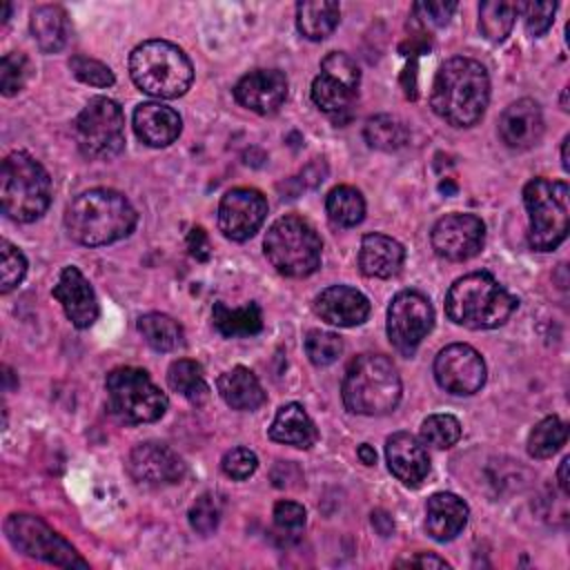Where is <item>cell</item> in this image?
<instances>
[{
	"instance_id": "1",
	"label": "cell",
	"mask_w": 570,
	"mask_h": 570,
	"mask_svg": "<svg viewBox=\"0 0 570 570\" xmlns=\"http://www.w3.org/2000/svg\"><path fill=\"white\" fill-rule=\"evenodd\" d=\"M488 100L490 78L481 62L456 56L439 67L430 94V105L439 118L452 127H472L481 120Z\"/></svg>"
},
{
	"instance_id": "2",
	"label": "cell",
	"mask_w": 570,
	"mask_h": 570,
	"mask_svg": "<svg viewBox=\"0 0 570 570\" xmlns=\"http://www.w3.org/2000/svg\"><path fill=\"white\" fill-rule=\"evenodd\" d=\"M138 214L134 205L116 189L96 187L76 196L65 212L67 234L87 247L109 245L129 236Z\"/></svg>"
},
{
	"instance_id": "3",
	"label": "cell",
	"mask_w": 570,
	"mask_h": 570,
	"mask_svg": "<svg viewBox=\"0 0 570 570\" xmlns=\"http://www.w3.org/2000/svg\"><path fill=\"white\" fill-rule=\"evenodd\" d=\"M519 301L492 274L472 272L456 278L445 294V314L468 330H492L503 325Z\"/></svg>"
},
{
	"instance_id": "4",
	"label": "cell",
	"mask_w": 570,
	"mask_h": 570,
	"mask_svg": "<svg viewBox=\"0 0 570 570\" xmlns=\"http://www.w3.org/2000/svg\"><path fill=\"white\" fill-rule=\"evenodd\" d=\"M341 392L345 407L354 414H387L401 401V376L387 356L361 354L347 365Z\"/></svg>"
},
{
	"instance_id": "5",
	"label": "cell",
	"mask_w": 570,
	"mask_h": 570,
	"mask_svg": "<svg viewBox=\"0 0 570 570\" xmlns=\"http://www.w3.org/2000/svg\"><path fill=\"white\" fill-rule=\"evenodd\" d=\"M129 76L149 96L178 98L189 89L194 67L187 53L174 42L145 40L129 56Z\"/></svg>"
},
{
	"instance_id": "6",
	"label": "cell",
	"mask_w": 570,
	"mask_h": 570,
	"mask_svg": "<svg viewBox=\"0 0 570 570\" xmlns=\"http://www.w3.org/2000/svg\"><path fill=\"white\" fill-rule=\"evenodd\" d=\"M0 200L7 218L31 223L51 203V178L47 169L27 151H13L2 160Z\"/></svg>"
},
{
	"instance_id": "7",
	"label": "cell",
	"mask_w": 570,
	"mask_h": 570,
	"mask_svg": "<svg viewBox=\"0 0 570 570\" xmlns=\"http://www.w3.org/2000/svg\"><path fill=\"white\" fill-rule=\"evenodd\" d=\"M523 205L528 212V243L537 252L557 249L570 225V189L566 180L532 178L523 187Z\"/></svg>"
},
{
	"instance_id": "8",
	"label": "cell",
	"mask_w": 570,
	"mask_h": 570,
	"mask_svg": "<svg viewBox=\"0 0 570 570\" xmlns=\"http://www.w3.org/2000/svg\"><path fill=\"white\" fill-rule=\"evenodd\" d=\"M272 267L289 278H305L321 267L323 243L314 225L301 216H283L272 223L263 240Z\"/></svg>"
},
{
	"instance_id": "9",
	"label": "cell",
	"mask_w": 570,
	"mask_h": 570,
	"mask_svg": "<svg viewBox=\"0 0 570 570\" xmlns=\"http://www.w3.org/2000/svg\"><path fill=\"white\" fill-rule=\"evenodd\" d=\"M109 412L129 425L158 421L167 410L165 392L140 367H114L105 379Z\"/></svg>"
},
{
	"instance_id": "10",
	"label": "cell",
	"mask_w": 570,
	"mask_h": 570,
	"mask_svg": "<svg viewBox=\"0 0 570 570\" xmlns=\"http://www.w3.org/2000/svg\"><path fill=\"white\" fill-rule=\"evenodd\" d=\"M73 136L82 156L109 160L125 149V116L116 100L91 98L73 122Z\"/></svg>"
},
{
	"instance_id": "11",
	"label": "cell",
	"mask_w": 570,
	"mask_h": 570,
	"mask_svg": "<svg viewBox=\"0 0 570 570\" xmlns=\"http://www.w3.org/2000/svg\"><path fill=\"white\" fill-rule=\"evenodd\" d=\"M4 534L18 552L31 559H40L60 568H89L76 548L53 528H49L40 517L13 512L4 521Z\"/></svg>"
},
{
	"instance_id": "12",
	"label": "cell",
	"mask_w": 570,
	"mask_h": 570,
	"mask_svg": "<svg viewBox=\"0 0 570 570\" xmlns=\"http://www.w3.org/2000/svg\"><path fill=\"white\" fill-rule=\"evenodd\" d=\"M434 325V309L421 292H399L387 307V338L403 356H412Z\"/></svg>"
},
{
	"instance_id": "13",
	"label": "cell",
	"mask_w": 570,
	"mask_h": 570,
	"mask_svg": "<svg viewBox=\"0 0 570 570\" xmlns=\"http://www.w3.org/2000/svg\"><path fill=\"white\" fill-rule=\"evenodd\" d=\"M361 85L358 65L341 51H332L321 60V73L312 82V100L325 114L345 111Z\"/></svg>"
},
{
	"instance_id": "14",
	"label": "cell",
	"mask_w": 570,
	"mask_h": 570,
	"mask_svg": "<svg viewBox=\"0 0 570 570\" xmlns=\"http://www.w3.org/2000/svg\"><path fill=\"white\" fill-rule=\"evenodd\" d=\"M434 379L445 392L468 396L483 387L485 363L474 347L465 343H452L436 354Z\"/></svg>"
},
{
	"instance_id": "15",
	"label": "cell",
	"mask_w": 570,
	"mask_h": 570,
	"mask_svg": "<svg viewBox=\"0 0 570 570\" xmlns=\"http://www.w3.org/2000/svg\"><path fill=\"white\" fill-rule=\"evenodd\" d=\"M430 240L439 256L468 261L483 249L485 225L474 214H448L434 223Z\"/></svg>"
},
{
	"instance_id": "16",
	"label": "cell",
	"mask_w": 570,
	"mask_h": 570,
	"mask_svg": "<svg viewBox=\"0 0 570 570\" xmlns=\"http://www.w3.org/2000/svg\"><path fill=\"white\" fill-rule=\"evenodd\" d=\"M267 216V200L254 187L229 189L218 205V227L229 240H247Z\"/></svg>"
},
{
	"instance_id": "17",
	"label": "cell",
	"mask_w": 570,
	"mask_h": 570,
	"mask_svg": "<svg viewBox=\"0 0 570 570\" xmlns=\"http://www.w3.org/2000/svg\"><path fill=\"white\" fill-rule=\"evenodd\" d=\"M129 474L145 485H169L185 476L183 459L165 443L145 441L129 454Z\"/></svg>"
},
{
	"instance_id": "18",
	"label": "cell",
	"mask_w": 570,
	"mask_h": 570,
	"mask_svg": "<svg viewBox=\"0 0 570 570\" xmlns=\"http://www.w3.org/2000/svg\"><path fill=\"white\" fill-rule=\"evenodd\" d=\"M51 294L62 305L65 316L71 321L73 327L87 330L96 323V318H98L96 292L76 265H67L60 272L58 283L53 285Z\"/></svg>"
},
{
	"instance_id": "19",
	"label": "cell",
	"mask_w": 570,
	"mask_h": 570,
	"mask_svg": "<svg viewBox=\"0 0 570 570\" xmlns=\"http://www.w3.org/2000/svg\"><path fill=\"white\" fill-rule=\"evenodd\" d=\"M234 98L261 116L274 114L287 98V78L278 69H254L236 82Z\"/></svg>"
},
{
	"instance_id": "20",
	"label": "cell",
	"mask_w": 570,
	"mask_h": 570,
	"mask_svg": "<svg viewBox=\"0 0 570 570\" xmlns=\"http://www.w3.org/2000/svg\"><path fill=\"white\" fill-rule=\"evenodd\" d=\"M499 136L510 149H530L543 136V114L537 100L521 98L508 105L499 118Z\"/></svg>"
},
{
	"instance_id": "21",
	"label": "cell",
	"mask_w": 570,
	"mask_h": 570,
	"mask_svg": "<svg viewBox=\"0 0 570 570\" xmlns=\"http://www.w3.org/2000/svg\"><path fill=\"white\" fill-rule=\"evenodd\" d=\"M385 456L390 472L410 488H419L430 472L428 450L410 432H394L392 436H387Z\"/></svg>"
},
{
	"instance_id": "22",
	"label": "cell",
	"mask_w": 570,
	"mask_h": 570,
	"mask_svg": "<svg viewBox=\"0 0 570 570\" xmlns=\"http://www.w3.org/2000/svg\"><path fill=\"white\" fill-rule=\"evenodd\" d=\"M314 312L330 325L354 327L370 314V301L356 287L332 285L314 298Z\"/></svg>"
},
{
	"instance_id": "23",
	"label": "cell",
	"mask_w": 570,
	"mask_h": 570,
	"mask_svg": "<svg viewBox=\"0 0 570 570\" xmlns=\"http://www.w3.org/2000/svg\"><path fill=\"white\" fill-rule=\"evenodd\" d=\"M134 131L149 147L171 145L183 129L178 111L160 102H142L134 109Z\"/></svg>"
},
{
	"instance_id": "24",
	"label": "cell",
	"mask_w": 570,
	"mask_h": 570,
	"mask_svg": "<svg viewBox=\"0 0 570 570\" xmlns=\"http://www.w3.org/2000/svg\"><path fill=\"white\" fill-rule=\"evenodd\" d=\"M405 249L385 234H365L358 249V267L370 278H392L401 272Z\"/></svg>"
},
{
	"instance_id": "25",
	"label": "cell",
	"mask_w": 570,
	"mask_h": 570,
	"mask_svg": "<svg viewBox=\"0 0 570 570\" xmlns=\"http://www.w3.org/2000/svg\"><path fill=\"white\" fill-rule=\"evenodd\" d=\"M468 523V505L452 492H436L425 503V530L434 541H452Z\"/></svg>"
},
{
	"instance_id": "26",
	"label": "cell",
	"mask_w": 570,
	"mask_h": 570,
	"mask_svg": "<svg viewBox=\"0 0 570 570\" xmlns=\"http://www.w3.org/2000/svg\"><path fill=\"white\" fill-rule=\"evenodd\" d=\"M267 434L276 443H285L301 450L312 448L318 439V430L301 403H285L276 412Z\"/></svg>"
},
{
	"instance_id": "27",
	"label": "cell",
	"mask_w": 570,
	"mask_h": 570,
	"mask_svg": "<svg viewBox=\"0 0 570 570\" xmlns=\"http://www.w3.org/2000/svg\"><path fill=\"white\" fill-rule=\"evenodd\" d=\"M218 394L220 399L232 407V410H256L265 403L267 394L261 385V381L256 379V374L243 365L232 367L229 372L218 376Z\"/></svg>"
},
{
	"instance_id": "28",
	"label": "cell",
	"mask_w": 570,
	"mask_h": 570,
	"mask_svg": "<svg viewBox=\"0 0 570 570\" xmlns=\"http://www.w3.org/2000/svg\"><path fill=\"white\" fill-rule=\"evenodd\" d=\"M29 29L31 36L36 40V45L45 51V53H56L60 51L69 36H71V27H69V18L67 11L58 4H42L36 7L31 11V20H29Z\"/></svg>"
},
{
	"instance_id": "29",
	"label": "cell",
	"mask_w": 570,
	"mask_h": 570,
	"mask_svg": "<svg viewBox=\"0 0 570 570\" xmlns=\"http://www.w3.org/2000/svg\"><path fill=\"white\" fill-rule=\"evenodd\" d=\"M341 18L338 2L332 0H305L296 4V27L307 40L327 38Z\"/></svg>"
},
{
	"instance_id": "30",
	"label": "cell",
	"mask_w": 570,
	"mask_h": 570,
	"mask_svg": "<svg viewBox=\"0 0 570 570\" xmlns=\"http://www.w3.org/2000/svg\"><path fill=\"white\" fill-rule=\"evenodd\" d=\"M212 321L214 327L227 338L254 336L263 330V312L256 303L245 307H227L223 301H218L212 307Z\"/></svg>"
},
{
	"instance_id": "31",
	"label": "cell",
	"mask_w": 570,
	"mask_h": 570,
	"mask_svg": "<svg viewBox=\"0 0 570 570\" xmlns=\"http://www.w3.org/2000/svg\"><path fill=\"white\" fill-rule=\"evenodd\" d=\"M167 383L174 392H178L194 405H203L209 399V385L205 381L203 367L191 358L174 361L167 370Z\"/></svg>"
},
{
	"instance_id": "32",
	"label": "cell",
	"mask_w": 570,
	"mask_h": 570,
	"mask_svg": "<svg viewBox=\"0 0 570 570\" xmlns=\"http://www.w3.org/2000/svg\"><path fill=\"white\" fill-rule=\"evenodd\" d=\"M363 136L372 149L381 151H396L410 140L407 125L390 114H376L367 118L363 127Z\"/></svg>"
},
{
	"instance_id": "33",
	"label": "cell",
	"mask_w": 570,
	"mask_h": 570,
	"mask_svg": "<svg viewBox=\"0 0 570 570\" xmlns=\"http://www.w3.org/2000/svg\"><path fill=\"white\" fill-rule=\"evenodd\" d=\"M138 332L145 343L158 352H171L183 345V327L167 314L151 312L138 318Z\"/></svg>"
},
{
	"instance_id": "34",
	"label": "cell",
	"mask_w": 570,
	"mask_h": 570,
	"mask_svg": "<svg viewBox=\"0 0 570 570\" xmlns=\"http://www.w3.org/2000/svg\"><path fill=\"white\" fill-rule=\"evenodd\" d=\"M325 209L332 223L341 227H354L365 216V200L356 187L338 185L325 198Z\"/></svg>"
},
{
	"instance_id": "35",
	"label": "cell",
	"mask_w": 570,
	"mask_h": 570,
	"mask_svg": "<svg viewBox=\"0 0 570 570\" xmlns=\"http://www.w3.org/2000/svg\"><path fill=\"white\" fill-rule=\"evenodd\" d=\"M519 13V2L488 0L479 7V29L490 42H501L514 27V18Z\"/></svg>"
},
{
	"instance_id": "36",
	"label": "cell",
	"mask_w": 570,
	"mask_h": 570,
	"mask_svg": "<svg viewBox=\"0 0 570 570\" xmlns=\"http://www.w3.org/2000/svg\"><path fill=\"white\" fill-rule=\"evenodd\" d=\"M568 439V425L559 416H546L528 436V452L534 459H548L561 450Z\"/></svg>"
},
{
	"instance_id": "37",
	"label": "cell",
	"mask_w": 570,
	"mask_h": 570,
	"mask_svg": "<svg viewBox=\"0 0 570 570\" xmlns=\"http://www.w3.org/2000/svg\"><path fill=\"white\" fill-rule=\"evenodd\" d=\"M461 439V423L452 414H432L421 423V441L425 445L448 450Z\"/></svg>"
},
{
	"instance_id": "38",
	"label": "cell",
	"mask_w": 570,
	"mask_h": 570,
	"mask_svg": "<svg viewBox=\"0 0 570 570\" xmlns=\"http://www.w3.org/2000/svg\"><path fill=\"white\" fill-rule=\"evenodd\" d=\"M343 352V343L334 332H325V330H309L305 334V354L307 358L318 365H332Z\"/></svg>"
},
{
	"instance_id": "39",
	"label": "cell",
	"mask_w": 570,
	"mask_h": 570,
	"mask_svg": "<svg viewBox=\"0 0 570 570\" xmlns=\"http://www.w3.org/2000/svg\"><path fill=\"white\" fill-rule=\"evenodd\" d=\"M27 274V258L24 254L11 245L7 238L0 240V292L7 294L20 285Z\"/></svg>"
},
{
	"instance_id": "40",
	"label": "cell",
	"mask_w": 570,
	"mask_h": 570,
	"mask_svg": "<svg viewBox=\"0 0 570 570\" xmlns=\"http://www.w3.org/2000/svg\"><path fill=\"white\" fill-rule=\"evenodd\" d=\"M29 60L20 51L4 53L0 60V89L4 96H16L29 78Z\"/></svg>"
},
{
	"instance_id": "41",
	"label": "cell",
	"mask_w": 570,
	"mask_h": 570,
	"mask_svg": "<svg viewBox=\"0 0 570 570\" xmlns=\"http://www.w3.org/2000/svg\"><path fill=\"white\" fill-rule=\"evenodd\" d=\"M69 69L80 82L91 85V87H111L116 82L114 71L107 65H102L100 60L87 58V56H73L69 60Z\"/></svg>"
},
{
	"instance_id": "42",
	"label": "cell",
	"mask_w": 570,
	"mask_h": 570,
	"mask_svg": "<svg viewBox=\"0 0 570 570\" xmlns=\"http://www.w3.org/2000/svg\"><path fill=\"white\" fill-rule=\"evenodd\" d=\"M218 521H220V505H218V499L212 494L198 497L189 508V525L198 534H212L218 528Z\"/></svg>"
},
{
	"instance_id": "43",
	"label": "cell",
	"mask_w": 570,
	"mask_h": 570,
	"mask_svg": "<svg viewBox=\"0 0 570 570\" xmlns=\"http://www.w3.org/2000/svg\"><path fill=\"white\" fill-rule=\"evenodd\" d=\"M519 11L523 16L528 33L539 38L552 27L557 2H519Z\"/></svg>"
},
{
	"instance_id": "44",
	"label": "cell",
	"mask_w": 570,
	"mask_h": 570,
	"mask_svg": "<svg viewBox=\"0 0 570 570\" xmlns=\"http://www.w3.org/2000/svg\"><path fill=\"white\" fill-rule=\"evenodd\" d=\"M220 468L229 479L245 481L256 472L258 459L249 448H234V450L225 452V456L220 461Z\"/></svg>"
},
{
	"instance_id": "45",
	"label": "cell",
	"mask_w": 570,
	"mask_h": 570,
	"mask_svg": "<svg viewBox=\"0 0 570 570\" xmlns=\"http://www.w3.org/2000/svg\"><path fill=\"white\" fill-rule=\"evenodd\" d=\"M305 508L296 501H278L274 505V523L281 532H298L305 525Z\"/></svg>"
},
{
	"instance_id": "46",
	"label": "cell",
	"mask_w": 570,
	"mask_h": 570,
	"mask_svg": "<svg viewBox=\"0 0 570 570\" xmlns=\"http://www.w3.org/2000/svg\"><path fill=\"white\" fill-rule=\"evenodd\" d=\"M454 11H456V2H445V0H425L414 4L416 18H421L425 24H432V27L448 24Z\"/></svg>"
},
{
	"instance_id": "47",
	"label": "cell",
	"mask_w": 570,
	"mask_h": 570,
	"mask_svg": "<svg viewBox=\"0 0 570 570\" xmlns=\"http://www.w3.org/2000/svg\"><path fill=\"white\" fill-rule=\"evenodd\" d=\"M187 249L196 261H207L212 254V245H209V236L203 227H191L187 234Z\"/></svg>"
},
{
	"instance_id": "48",
	"label": "cell",
	"mask_w": 570,
	"mask_h": 570,
	"mask_svg": "<svg viewBox=\"0 0 570 570\" xmlns=\"http://www.w3.org/2000/svg\"><path fill=\"white\" fill-rule=\"evenodd\" d=\"M399 566H414V568H448L450 563L436 554H428V552H421L416 557H412L410 561L405 563H399Z\"/></svg>"
},
{
	"instance_id": "49",
	"label": "cell",
	"mask_w": 570,
	"mask_h": 570,
	"mask_svg": "<svg viewBox=\"0 0 570 570\" xmlns=\"http://www.w3.org/2000/svg\"><path fill=\"white\" fill-rule=\"evenodd\" d=\"M372 525L376 528V532L381 537H390L392 530H394V521H392V517L385 510H374L372 512Z\"/></svg>"
},
{
	"instance_id": "50",
	"label": "cell",
	"mask_w": 570,
	"mask_h": 570,
	"mask_svg": "<svg viewBox=\"0 0 570 570\" xmlns=\"http://www.w3.org/2000/svg\"><path fill=\"white\" fill-rule=\"evenodd\" d=\"M568 465H570V459L563 456L561 463H559V470H557V481H559V488L563 494L570 492V485H568Z\"/></svg>"
},
{
	"instance_id": "51",
	"label": "cell",
	"mask_w": 570,
	"mask_h": 570,
	"mask_svg": "<svg viewBox=\"0 0 570 570\" xmlns=\"http://www.w3.org/2000/svg\"><path fill=\"white\" fill-rule=\"evenodd\" d=\"M356 454H358V459H361L365 465H374V463H376V452H374V448L367 445V443L358 445Z\"/></svg>"
},
{
	"instance_id": "52",
	"label": "cell",
	"mask_w": 570,
	"mask_h": 570,
	"mask_svg": "<svg viewBox=\"0 0 570 570\" xmlns=\"http://www.w3.org/2000/svg\"><path fill=\"white\" fill-rule=\"evenodd\" d=\"M568 142H570V136H566V138L561 140V165H563L566 171L570 169V163H568Z\"/></svg>"
},
{
	"instance_id": "53",
	"label": "cell",
	"mask_w": 570,
	"mask_h": 570,
	"mask_svg": "<svg viewBox=\"0 0 570 570\" xmlns=\"http://www.w3.org/2000/svg\"><path fill=\"white\" fill-rule=\"evenodd\" d=\"M9 13H11V4H2V22L9 20Z\"/></svg>"
}]
</instances>
